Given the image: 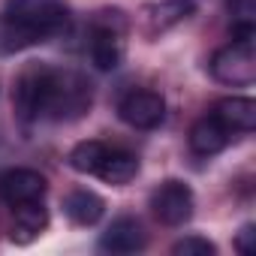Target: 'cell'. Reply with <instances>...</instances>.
<instances>
[{
    "label": "cell",
    "instance_id": "obj_1",
    "mask_svg": "<svg viewBox=\"0 0 256 256\" xmlns=\"http://www.w3.org/2000/svg\"><path fill=\"white\" fill-rule=\"evenodd\" d=\"M4 18L22 36L24 48H30L70 28V6L64 0H6Z\"/></svg>",
    "mask_w": 256,
    "mask_h": 256
},
{
    "label": "cell",
    "instance_id": "obj_2",
    "mask_svg": "<svg viewBox=\"0 0 256 256\" xmlns=\"http://www.w3.org/2000/svg\"><path fill=\"white\" fill-rule=\"evenodd\" d=\"M126 30L130 22L120 10H102L90 22V60L96 70L112 72L124 64L126 54Z\"/></svg>",
    "mask_w": 256,
    "mask_h": 256
},
{
    "label": "cell",
    "instance_id": "obj_3",
    "mask_svg": "<svg viewBox=\"0 0 256 256\" xmlns=\"http://www.w3.org/2000/svg\"><path fill=\"white\" fill-rule=\"evenodd\" d=\"M52 78H54V66L48 64H28L16 82V112L24 124H34L40 118L48 114V100H52Z\"/></svg>",
    "mask_w": 256,
    "mask_h": 256
},
{
    "label": "cell",
    "instance_id": "obj_4",
    "mask_svg": "<svg viewBox=\"0 0 256 256\" xmlns=\"http://www.w3.org/2000/svg\"><path fill=\"white\" fill-rule=\"evenodd\" d=\"M94 90L90 82L82 72L72 70H54L52 78V100H48V114L52 120H76L90 112Z\"/></svg>",
    "mask_w": 256,
    "mask_h": 256
},
{
    "label": "cell",
    "instance_id": "obj_5",
    "mask_svg": "<svg viewBox=\"0 0 256 256\" xmlns=\"http://www.w3.org/2000/svg\"><path fill=\"white\" fill-rule=\"evenodd\" d=\"M211 76L229 88H250L256 82V48L253 40H232L229 46L217 48L208 64Z\"/></svg>",
    "mask_w": 256,
    "mask_h": 256
},
{
    "label": "cell",
    "instance_id": "obj_6",
    "mask_svg": "<svg viewBox=\"0 0 256 256\" xmlns=\"http://www.w3.org/2000/svg\"><path fill=\"white\" fill-rule=\"evenodd\" d=\"M193 208H196V196H193L190 184H184L178 178L163 181L151 193V211L163 226H184L193 217Z\"/></svg>",
    "mask_w": 256,
    "mask_h": 256
},
{
    "label": "cell",
    "instance_id": "obj_7",
    "mask_svg": "<svg viewBox=\"0 0 256 256\" xmlns=\"http://www.w3.org/2000/svg\"><path fill=\"white\" fill-rule=\"evenodd\" d=\"M118 114H120V120L126 126H133V130H154V126H160L163 118H166V100L157 90L136 88V90L120 96Z\"/></svg>",
    "mask_w": 256,
    "mask_h": 256
},
{
    "label": "cell",
    "instance_id": "obj_8",
    "mask_svg": "<svg viewBox=\"0 0 256 256\" xmlns=\"http://www.w3.org/2000/svg\"><path fill=\"white\" fill-rule=\"evenodd\" d=\"M46 190H48V181L36 169H6L0 175V202L10 208L36 202L46 196Z\"/></svg>",
    "mask_w": 256,
    "mask_h": 256
},
{
    "label": "cell",
    "instance_id": "obj_9",
    "mask_svg": "<svg viewBox=\"0 0 256 256\" xmlns=\"http://www.w3.org/2000/svg\"><path fill=\"white\" fill-rule=\"evenodd\" d=\"M145 244H148V232H145V226L136 217H118L100 235V250L102 253H114V256L139 253V250H145Z\"/></svg>",
    "mask_w": 256,
    "mask_h": 256
},
{
    "label": "cell",
    "instance_id": "obj_10",
    "mask_svg": "<svg viewBox=\"0 0 256 256\" xmlns=\"http://www.w3.org/2000/svg\"><path fill=\"white\" fill-rule=\"evenodd\" d=\"M196 12L193 0H160V4H148L142 10V30L145 36H160L172 28H178L181 22H187Z\"/></svg>",
    "mask_w": 256,
    "mask_h": 256
},
{
    "label": "cell",
    "instance_id": "obj_11",
    "mask_svg": "<svg viewBox=\"0 0 256 256\" xmlns=\"http://www.w3.org/2000/svg\"><path fill=\"white\" fill-rule=\"evenodd\" d=\"M229 139H232V133L223 126V120H220L214 112L202 114V118L190 126V151L199 154V157H214V154H220V151L229 145Z\"/></svg>",
    "mask_w": 256,
    "mask_h": 256
},
{
    "label": "cell",
    "instance_id": "obj_12",
    "mask_svg": "<svg viewBox=\"0 0 256 256\" xmlns=\"http://www.w3.org/2000/svg\"><path fill=\"white\" fill-rule=\"evenodd\" d=\"M229 133H253L256 126V102L250 96H223L211 108Z\"/></svg>",
    "mask_w": 256,
    "mask_h": 256
},
{
    "label": "cell",
    "instance_id": "obj_13",
    "mask_svg": "<svg viewBox=\"0 0 256 256\" xmlns=\"http://www.w3.org/2000/svg\"><path fill=\"white\" fill-rule=\"evenodd\" d=\"M64 214L76 223V226H96L106 214V202L94 193V190H72L64 199Z\"/></svg>",
    "mask_w": 256,
    "mask_h": 256
},
{
    "label": "cell",
    "instance_id": "obj_14",
    "mask_svg": "<svg viewBox=\"0 0 256 256\" xmlns=\"http://www.w3.org/2000/svg\"><path fill=\"white\" fill-rule=\"evenodd\" d=\"M16 211V223H12V241L18 244H30L34 238L42 235V229L48 226V208L42 205V199L36 202H24Z\"/></svg>",
    "mask_w": 256,
    "mask_h": 256
},
{
    "label": "cell",
    "instance_id": "obj_15",
    "mask_svg": "<svg viewBox=\"0 0 256 256\" xmlns=\"http://www.w3.org/2000/svg\"><path fill=\"white\" fill-rule=\"evenodd\" d=\"M139 175V160L136 154L130 151H120V148H108L100 169H96V178H102L106 184L112 187H124V184H130L133 178Z\"/></svg>",
    "mask_w": 256,
    "mask_h": 256
},
{
    "label": "cell",
    "instance_id": "obj_16",
    "mask_svg": "<svg viewBox=\"0 0 256 256\" xmlns=\"http://www.w3.org/2000/svg\"><path fill=\"white\" fill-rule=\"evenodd\" d=\"M106 151H108V145H106V142L88 139V142H78V145L70 151L66 163H70V169H72V172H78V175H96V169H100V163H102Z\"/></svg>",
    "mask_w": 256,
    "mask_h": 256
},
{
    "label": "cell",
    "instance_id": "obj_17",
    "mask_svg": "<svg viewBox=\"0 0 256 256\" xmlns=\"http://www.w3.org/2000/svg\"><path fill=\"white\" fill-rule=\"evenodd\" d=\"M172 253L175 256H214L217 247L208 238H202V235H187V238L172 244Z\"/></svg>",
    "mask_w": 256,
    "mask_h": 256
},
{
    "label": "cell",
    "instance_id": "obj_18",
    "mask_svg": "<svg viewBox=\"0 0 256 256\" xmlns=\"http://www.w3.org/2000/svg\"><path fill=\"white\" fill-rule=\"evenodd\" d=\"M235 250H238L241 256H250V253L256 250V226H253V223H244V226L238 229V235H235Z\"/></svg>",
    "mask_w": 256,
    "mask_h": 256
}]
</instances>
